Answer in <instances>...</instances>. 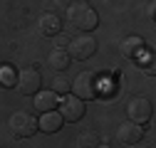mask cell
Returning a JSON list of instances; mask_svg holds the SVG:
<instances>
[{
    "label": "cell",
    "instance_id": "3",
    "mask_svg": "<svg viewBox=\"0 0 156 148\" xmlns=\"http://www.w3.org/2000/svg\"><path fill=\"white\" fill-rule=\"evenodd\" d=\"M40 128H37V119L30 114V111H15V114L10 116V133L15 138H30L35 136Z\"/></svg>",
    "mask_w": 156,
    "mask_h": 148
},
{
    "label": "cell",
    "instance_id": "13",
    "mask_svg": "<svg viewBox=\"0 0 156 148\" xmlns=\"http://www.w3.org/2000/svg\"><path fill=\"white\" fill-rule=\"evenodd\" d=\"M69 62H72V57L67 54L65 47H55V49L50 52V57H47V64H50L55 72H65V69L69 67Z\"/></svg>",
    "mask_w": 156,
    "mask_h": 148
},
{
    "label": "cell",
    "instance_id": "15",
    "mask_svg": "<svg viewBox=\"0 0 156 148\" xmlns=\"http://www.w3.org/2000/svg\"><path fill=\"white\" fill-rule=\"evenodd\" d=\"M99 143H102L99 133L92 131V128H89V131H82L80 136H77V146H80V148H97Z\"/></svg>",
    "mask_w": 156,
    "mask_h": 148
},
{
    "label": "cell",
    "instance_id": "11",
    "mask_svg": "<svg viewBox=\"0 0 156 148\" xmlns=\"http://www.w3.org/2000/svg\"><path fill=\"white\" fill-rule=\"evenodd\" d=\"M57 104H60V94H55V91L50 89V91H37L35 94V109L37 111H55L57 109Z\"/></svg>",
    "mask_w": 156,
    "mask_h": 148
},
{
    "label": "cell",
    "instance_id": "14",
    "mask_svg": "<svg viewBox=\"0 0 156 148\" xmlns=\"http://www.w3.org/2000/svg\"><path fill=\"white\" fill-rule=\"evenodd\" d=\"M15 84H17V69L10 64H0V86L12 89Z\"/></svg>",
    "mask_w": 156,
    "mask_h": 148
},
{
    "label": "cell",
    "instance_id": "6",
    "mask_svg": "<svg viewBox=\"0 0 156 148\" xmlns=\"http://www.w3.org/2000/svg\"><path fill=\"white\" fill-rule=\"evenodd\" d=\"M126 114H129V121H134V123L144 126V123L151 119V114H154V106H151V101H149V99L136 96V99H131V101H129Z\"/></svg>",
    "mask_w": 156,
    "mask_h": 148
},
{
    "label": "cell",
    "instance_id": "9",
    "mask_svg": "<svg viewBox=\"0 0 156 148\" xmlns=\"http://www.w3.org/2000/svg\"><path fill=\"white\" fill-rule=\"evenodd\" d=\"M116 136H119L122 143H129V146H131V143H139V141L144 138V128H141L139 123H134V121H126V123L119 126Z\"/></svg>",
    "mask_w": 156,
    "mask_h": 148
},
{
    "label": "cell",
    "instance_id": "2",
    "mask_svg": "<svg viewBox=\"0 0 156 148\" xmlns=\"http://www.w3.org/2000/svg\"><path fill=\"white\" fill-rule=\"evenodd\" d=\"M72 91H74V96H80L82 101L97 99V96H99V91H102V79H99V74H94V72H82V74H77V79L72 82Z\"/></svg>",
    "mask_w": 156,
    "mask_h": 148
},
{
    "label": "cell",
    "instance_id": "4",
    "mask_svg": "<svg viewBox=\"0 0 156 148\" xmlns=\"http://www.w3.org/2000/svg\"><path fill=\"white\" fill-rule=\"evenodd\" d=\"M67 54L72 59H89L97 54V40L92 35H77L74 40H69V47H67Z\"/></svg>",
    "mask_w": 156,
    "mask_h": 148
},
{
    "label": "cell",
    "instance_id": "10",
    "mask_svg": "<svg viewBox=\"0 0 156 148\" xmlns=\"http://www.w3.org/2000/svg\"><path fill=\"white\" fill-rule=\"evenodd\" d=\"M62 114L60 111H45L42 119H37V128H42V133H57L62 128Z\"/></svg>",
    "mask_w": 156,
    "mask_h": 148
},
{
    "label": "cell",
    "instance_id": "17",
    "mask_svg": "<svg viewBox=\"0 0 156 148\" xmlns=\"http://www.w3.org/2000/svg\"><path fill=\"white\" fill-rule=\"evenodd\" d=\"M154 12H156V3H149L146 5V17L149 20H154Z\"/></svg>",
    "mask_w": 156,
    "mask_h": 148
},
{
    "label": "cell",
    "instance_id": "20",
    "mask_svg": "<svg viewBox=\"0 0 156 148\" xmlns=\"http://www.w3.org/2000/svg\"><path fill=\"white\" fill-rule=\"evenodd\" d=\"M77 3H87V0H77Z\"/></svg>",
    "mask_w": 156,
    "mask_h": 148
},
{
    "label": "cell",
    "instance_id": "7",
    "mask_svg": "<svg viewBox=\"0 0 156 148\" xmlns=\"http://www.w3.org/2000/svg\"><path fill=\"white\" fill-rule=\"evenodd\" d=\"M60 114H62V121L67 123H74V121H80L84 116V101L80 96H65L62 99V106H60Z\"/></svg>",
    "mask_w": 156,
    "mask_h": 148
},
{
    "label": "cell",
    "instance_id": "8",
    "mask_svg": "<svg viewBox=\"0 0 156 148\" xmlns=\"http://www.w3.org/2000/svg\"><path fill=\"white\" fill-rule=\"evenodd\" d=\"M146 42H144V37L141 35H129L122 40V54L126 59H134V57H141V52H144Z\"/></svg>",
    "mask_w": 156,
    "mask_h": 148
},
{
    "label": "cell",
    "instance_id": "12",
    "mask_svg": "<svg viewBox=\"0 0 156 148\" xmlns=\"http://www.w3.org/2000/svg\"><path fill=\"white\" fill-rule=\"evenodd\" d=\"M37 25H40V32H42L45 37H55V35L62 32V20H60L57 15H52V12H45Z\"/></svg>",
    "mask_w": 156,
    "mask_h": 148
},
{
    "label": "cell",
    "instance_id": "5",
    "mask_svg": "<svg viewBox=\"0 0 156 148\" xmlns=\"http://www.w3.org/2000/svg\"><path fill=\"white\" fill-rule=\"evenodd\" d=\"M17 89H20L23 96H35L42 86V74L37 72V67H27L23 72H17Z\"/></svg>",
    "mask_w": 156,
    "mask_h": 148
},
{
    "label": "cell",
    "instance_id": "19",
    "mask_svg": "<svg viewBox=\"0 0 156 148\" xmlns=\"http://www.w3.org/2000/svg\"><path fill=\"white\" fill-rule=\"evenodd\" d=\"M97 148H112V146H107V143H99V146H97Z\"/></svg>",
    "mask_w": 156,
    "mask_h": 148
},
{
    "label": "cell",
    "instance_id": "1",
    "mask_svg": "<svg viewBox=\"0 0 156 148\" xmlns=\"http://www.w3.org/2000/svg\"><path fill=\"white\" fill-rule=\"evenodd\" d=\"M67 17H69V25L80 32H92L97 25H99V15H97L94 8H89L87 3H74L69 5L67 10Z\"/></svg>",
    "mask_w": 156,
    "mask_h": 148
},
{
    "label": "cell",
    "instance_id": "18",
    "mask_svg": "<svg viewBox=\"0 0 156 148\" xmlns=\"http://www.w3.org/2000/svg\"><path fill=\"white\" fill-rule=\"evenodd\" d=\"M131 148H151V146L144 143V141H139V143H131Z\"/></svg>",
    "mask_w": 156,
    "mask_h": 148
},
{
    "label": "cell",
    "instance_id": "16",
    "mask_svg": "<svg viewBox=\"0 0 156 148\" xmlns=\"http://www.w3.org/2000/svg\"><path fill=\"white\" fill-rule=\"evenodd\" d=\"M69 89H72V82L65 77V74H62V77H55V79H52V91H55V94H67Z\"/></svg>",
    "mask_w": 156,
    "mask_h": 148
}]
</instances>
